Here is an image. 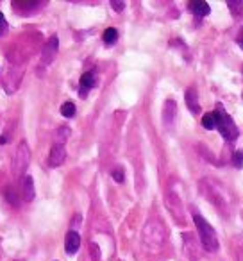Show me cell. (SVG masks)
Returning a JSON list of instances; mask_svg holds the SVG:
<instances>
[{
	"label": "cell",
	"mask_w": 243,
	"mask_h": 261,
	"mask_svg": "<svg viewBox=\"0 0 243 261\" xmlns=\"http://www.w3.org/2000/svg\"><path fill=\"white\" fill-rule=\"evenodd\" d=\"M199 186H200V193H202L224 217H227L229 211H231V202H232L227 190H225L220 182L211 177L202 179V181L199 182Z\"/></svg>",
	"instance_id": "cell-1"
},
{
	"label": "cell",
	"mask_w": 243,
	"mask_h": 261,
	"mask_svg": "<svg viewBox=\"0 0 243 261\" xmlns=\"http://www.w3.org/2000/svg\"><path fill=\"white\" fill-rule=\"evenodd\" d=\"M142 242L147 252L157 254L163 250L165 243H167V227L159 218H149L147 224L143 225V234Z\"/></svg>",
	"instance_id": "cell-2"
},
{
	"label": "cell",
	"mask_w": 243,
	"mask_h": 261,
	"mask_svg": "<svg viewBox=\"0 0 243 261\" xmlns=\"http://www.w3.org/2000/svg\"><path fill=\"white\" fill-rule=\"evenodd\" d=\"M193 222H195L197 229H199V236H200V243H202V249L207 252H217L220 243H218V236L214 232V229L211 227V224L202 218L199 213L193 215Z\"/></svg>",
	"instance_id": "cell-3"
},
{
	"label": "cell",
	"mask_w": 243,
	"mask_h": 261,
	"mask_svg": "<svg viewBox=\"0 0 243 261\" xmlns=\"http://www.w3.org/2000/svg\"><path fill=\"white\" fill-rule=\"evenodd\" d=\"M213 115H214V120H217V127H218V130H220V135L224 136V140L234 142V140L238 138L239 133H238V127H236V123L232 122L231 116L224 111L222 106H218L217 111H213Z\"/></svg>",
	"instance_id": "cell-4"
},
{
	"label": "cell",
	"mask_w": 243,
	"mask_h": 261,
	"mask_svg": "<svg viewBox=\"0 0 243 261\" xmlns=\"http://www.w3.org/2000/svg\"><path fill=\"white\" fill-rule=\"evenodd\" d=\"M29 163H31V150H29V147H27V143L22 142L15 150V158H13V174H15L16 177L22 175L23 172L27 170Z\"/></svg>",
	"instance_id": "cell-5"
},
{
	"label": "cell",
	"mask_w": 243,
	"mask_h": 261,
	"mask_svg": "<svg viewBox=\"0 0 243 261\" xmlns=\"http://www.w3.org/2000/svg\"><path fill=\"white\" fill-rule=\"evenodd\" d=\"M182 250H184V256L188 257V261H199L202 243L197 240L193 232H182Z\"/></svg>",
	"instance_id": "cell-6"
},
{
	"label": "cell",
	"mask_w": 243,
	"mask_h": 261,
	"mask_svg": "<svg viewBox=\"0 0 243 261\" xmlns=\"http://www.w3.org/2000/svg\"><path fill=\"white\" fill-rule=\"evenodd\" d=\"M165 204H167V207H168V211L172 213V217H174L179 224H184V207H182L181 199H179V195L174 192V190H170V192L167 193Z\"/></svg>",
	"instance_id": "cell-7"
},
{
	"label": "cell",
	"mask_w": 243,
	"mask_h": 261,
	"mask_svg": "<svg viewBox=\"0 0 243 261\" xmlns=\"http://www.w3.org/2000/svg\"><path fill=\"white\" fill-rule=\"evenodd\" d=\"M66 160V149L63 142H56L50 149V154H48V167L58 168L65 163Z\"/></svg>",
	"instance_id": "cell-8"
},
{
	"label": "cell",
	"mask_w": 243,
	"mask_h": 261,
	"mask_svg": "<svg viewBox=\"0 0 243 261\" xmlns=\"http://www.w3.org/2000/svg\"><path fill=\"white\" fill-rule=\"evenodd\" d=\"M58 48H59V40L58 36H52L50 40L45 43L43 47V52H41V63H43L45 66L50 65L52 61H54L56 54H58Z\"/></svg>",
	"instance_id": "cell-9"
},
{
	"label": "cell",
	"mask_w": 243,
	"mask_h": 261,
	"mask_svg": "<svg viewBox=\"0 0 243 261\" xmlns=\"http://www.w3.org/2000/svg\"><path fill=\"white\" fill-rule=\"evenodd\" d=\"M175 113H177V104H175V100H172V98H168L167 102H165L163 106V123L167 129H172L175 123Z\"/></svg>",
	"instance_id": "cell-10"
},
{
	"label": "cell",
	"mask_w": 243,
	"mask_h": 261,
	"mask_svg": "<svg viewBox=\"0 0 243 261\" xmlns=\"http://www.w3.org/2000/svg\"><path fill=\"white\" fill-rule=\"evenodd\" d=\"M80 249V236L77 231H68L65 238V250L68 254H75Z\"/></svg>",
	"instance_id": "cell-11"
},
{
	"label": "cell",
	"mask_w": 243,
	"mask_h": 261,
	"mask_svg": "<svg viewBox=\"0 0 243 261\" xmlns=\"http://www.w3.org/2000/svg\"><path fill=\"white\" fill-rule=\"evenodd\" d=\"M186 106L193 115H200V104H199V93L195 88H190L186 91Z\"/></svg>",
	"instance_id": "cell-12"
},
{
	"label": "cell",
	"mask_w": 243,
	"mask_h": 261,
	"mask_svg": "<svg viewBox=\"0 0 243 261\" xmlns=\"http://www.w3.org/2000/svg\"><path fill=\"white\" fill-rule=\"evenodd\" d=\"M22 193H23V200H27V202L34 200V181H33L31 175H25V177H23Z\"/></svg>",
	"instance_id": "cell-13"
},
{
	"label": "cell",
	"mask_w": 243,
	"mask_h": 261,
	"mask_svg": "<svg viewBox=\"0 0 243 261\" xmlns=\"http://www.w3.org/2000/svg\"><path fill=\"white\" fill-rule=\"evenodd\" d=\"M190 9L193 11V15H197V16H207L211 13V8H209V4L207 2H204V0H197V2H192L190 4Z\"/></svg>",
	"instance_id": "cell-14"
},
{
	"label": "cell",
	"mask_w": 243,
	"mask_h": 261,
	"mask_svg": "<svg viewBox=\"0 0 243 261\" xmlns=\"http://www.w3.org/2000/svg\"><path fill=\"white\" fill-rule=\"evenodd\" d=\"M95 86V73L93 72H86L83 77H80V95H86L91 88Z\"/></svg>",
	"instance_id": "cell-15"
},
{
	"label": "cell",
	"mask_w": 243,
	"mask_h": 261,
	"mask_svg": "<svg viewBox=\"0 0 243 261\" xmlns=\"http://www.w3.org/2000/svg\"><path fill=\"white\" fill-rule=\"evenodd\" d=\"M102 40H104V43L113 45L118 40V31H116L115 27H109V29H105L104 34H102Z\"/></svg>",
	"instance_id": "cell-16"
},
{
	"label": "cell",
	"mask_w": 243,
	"mask_h": 261,
	"mask_svg": "<svg viewBox=\"0 0 243 261\" xmlns=\"http://www.w3.org/2000/svg\"><path fill=\"white\" fill-rule=\"evenodd\" d=\"M61 115L65 116V118H72V116L75 115V104H73V102H65V104L61 106Z\"/></svg>",
	"instance_id": "cell-17"
},
{
	"label": "cell",
	"mask_w": 243,
	"mask_h": 261,
	"mask_svg": "<svg viewBox=\"0 0 243 261\" xmlns=\"http://www.w3.org/2000/svg\"><path fill=\"white\" fill-rule=\"evenodd\" d=\"M202 125L206 127V129H214V127H217V120H214L213 113H206V115L202 116Z\"/></svg>",
	"instance_id": "cell-18"
},
{
	"label": "cell",
	"mask_w": 243,
	"mask_h": 261,
	"mask_svg": "<svg viewBox=\"0 0 243 261\" xmlns=\"http://www.w3.org/2000/svg\"><path fill=\"white\" fill-rule=\"evenodd\" d=\"M231 163H232V167L234 168H243V150H236L234 154H232V158H231Z\"/></svg>",
	"instance_id": "cell-19"
},
{
	"label": "cell",
	"mask_w": 243,
	"mask_h": 261,
	"mask_svg": "<svg viewBox=\"0 0 243 261\" xmlns=\"http://www.w3.org/2000/svg\"><path fill=\"white\" fill-rule=\"evenodd\" d=\"M227 6H229V9H231L232 15H234V16L241 15V11H243V2H234V0H229Z\"/></svg>",
	"instance_id": "cell-20"
},
{
	"label": "cell",
	"mask_w": 243,
	"mask_h": 261,
	"mask_svg": "<svg viewBox=\"0 0 243 261\" xmlns=\"http://www.w3.org/2000/svg\"><path fill=\"white\" fill-rule=\"evenodd\" d=\"M113 179H115L116 182H124V179H125L124 170H122V168H116V170H113Z\"/></svg>",
	"instance_id": "cell-21"
},
{
	"label": "cell",
	"mask_w": 243,
	"mask_h": 261,
	"mask_svg": "<svg viewBox=\"0 0 243 261\" xmlns=\"http://www.w3.org/2000/svg\"><path fill=\"white\" fill-rule=\"evenodd\" d=\"M6 29H8V22H6L4 15H2V11H0V36L6 33Z\"/></svg>",
	"instance_id": "cell-22"
},
{
	"label": "cell",
	"mask_w": 243,
	"mask_h": 261,
	"mask_svg": "<svg viewBox=\"0 0 243 261\" xmlns=\"http://www.w3.org/2000/svg\"><path fill=\"white\" fill-rule=\"evenodd\" d=\"M111 6L115 11H124V8H125L124 2H116V0H111Z\"/></svg>",
	"instance_id": "cell-23"
},
{
	"label": "cell",
	"mask_w": 243,
	"mask_h": 261,
	"mask_svg": "<svg viewBox=\"0 0 243 261\" xmlns=\"http://www.w3.org/2000/svg\"><path fill=\"white\" fill-rule=\"evenodd\" d=\"M238 261H243V247H239L238 250Z\"/></svg>",
	"instance_id": "cell-24"
},
{
	"label": "cell",
	"mask_w": 243,
	"mask_h": 261,
	"mask_svg": "<svg viewBox=\"0 0 243 261\" xmlns=\"http://www.w3.org/2000/svg\"><path fill=\"white\" fill-rule=\"evenodd\" d=\"M238 43H239V47L243 48V31H241V34H239V38H238Z\"/></svg>",
	"instance_id": "cell-25"
}]
</instances>
